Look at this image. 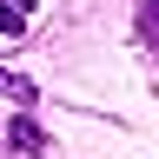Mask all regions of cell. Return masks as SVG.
<instances>
[{"label":"cell","instance_id":"7a4b0ae2","mask_svg":"<svg viewBox=\"0 0 159 159\" xmlns=\"http://www.w3.org/2000/svg\"><path fill=\"white\" fill-rule=\"evenodd\" d=\"M13 146H20V152H47V139H40L33 119H13Z\"/></svg>","mask_w":159,"mask_h":159},{"label":"cell","instance_id":"6da1fadb","mask_svg":"<svg viewBox=\"0 0 159 159\" xmlns=\"http://www.w3.org/2000/svg\"><path fill=\"white\" fill-rule=\"evenodd\" d=\"M40 7V0H0V40H13L20 27H27V13Z\"/></svg>","mask_w":159,"mask_h":159},{"label":"cell","instance_id":"3957f363","mask_svg":"<svg viewBox=\"0 0 159 159\" xmlns=\"http://www.w3.org/2000/svg\"><path fill=\"white\" fill-rule=\"evenodd\" d=\"M0 93H13V99H33V86H27V80H13L7 66H0Z\"/></svg>","mask_w":159,"mask_h":159}]
</instances>
